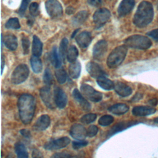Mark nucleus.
<instances>
[{
    "instance_id": "obj_1",
    "label": "nucleus",
    "mask_w": 158,
    "mask_h": 158,
    "mask_svg": "<svg viewBox=\"0 0 158 158\" xmlns=\"http://www.w3.org/2000/svg\"><path fill=\"white\" fill-rule=\"evenodd\" d=\"M17 106L22 122L26 125L30 123L33 118L35 111V98L30 94H22L18 99Z\"/></svg>"
},
{
    "instance_id": "obj_2",
    "label": "nucleus",
    "mask_w": 158,
    "mask_h": 158,
    "mask_svg": "<svg viewBox=\"0 0 158 158\" xmlns=\"http://www.w3.org/2000/svg\"><path fill=\"white\" fill-rule=\"evenodd\" d=\"M154 8L152 4L146 1L141 2L135 14L133 22L138 28H143L149 24L154 18Z\"/></svg>"
},
{
    "instance_id": "obj_3",
    "label": "nucleus",
    "mask_w": 158,
    "mask_h": 158,
    "mask_svg": "<svg viewBox=\"0 0 158 158\" xmlns=\"http://www.w3.org/2000/svg\"><path fill=\"white\" fill-rule=\"evenodd\" d=\"M124 44L130 48L145 50L151 46L152 41L146 36L134 35L126 38L124 41Z\"/></svg>"
},
{
    "instance_id": "obj_4",
    "label": "nucleus",
    "mask_w": 158,
    "mask_h": 158,
    "mask_svg": "<svg viewBox=\"0 0 158 158\" xmlns=\"http://www.w3.org/2000/svg\"><path fill=\"white\" fill-rule=\"evenodd\" d=\"M127 47L125 45L117 46L108 56L107 65L109 68H115L119 66L124 60L127 54Z\"/></svg>"
},
{
    "instance_id": "obj_5",
    "label": "nucleus",
    "mask_w": 158,
    "mask_h": 158,
    "mask_svg": "<svg viewBox=\"0 0 158 158\" xmlns=\"http://www.w3.org/2000/svg\"><path fill=\"white\" fill-rule=\"evenodd\" d=\"M29 69L26 64H22L17 65L11 75V82L14 85H19L24 82L29 75Z\"/></svg>"
},
{
    "instance_id": "obj_6",
    "label": "nucleus",
    "mask_w": 158,
    "mask_h": 158,
    "mask_svg": "<svg viewBox=\"0 0 158 158\" xmlns=\"http://www.w3.org/2000/svg\"><path fill=\"white\" fill-rule=\"evenodd\" d=\"M45 7L48 15L54 19H60L63 14L61 4L57 0H47Z\"/></svg>"
},
{
    "instance_id": "obj_7",
    "label": "nucleus",
    "mask_w": 158,
    "mask_h": 158,
    "mask_svg": "<svg viewBox=\"0 0 158 158\" xmlns=\"http://www.w3.org/2000/svg\"><path fill=\"white\" fill-rule=\"evenodd\" d=\"M80 91L86 99L93 102H99L102 98V94L101 92L96 91L91 86L87 84H82L80 86Z\"/></svg>"
},
{
    "instance_id": "obj_8",
    "label": "nucleus",
    "mask_w": 158,
    "mask_h": 158,
    "mask_svg": "<svg viewBox=\"0 0 158 158\" xmlns=\"http://www.w3.org/2000/svg\"><path fill=\"white\" fill-rule=\"evenodd\" d=\"M110 12L106 8H101L97 10L93 15V21L96 28L103 26L110 19Z\"/></svg>"
},
{
    "instance_id": "obj_9",
    "label": "nucleus",
    "mask_w": 158,
    "mask_h": 158,
    "mask_svg": "<svg viewBox=\"0 0 158 158\" xmlns=\"http://www.w3.org/2000/svg\"><path fill=\"white\" fill-rule=\"evenodd\" d=\"M108 44L106 40H101L98 41L93 49V57L97 60H102L107 51Z\"/></svg>"
},
{
    "instance_id": "obj_10",
    "label": "nucleus",
    "mask_w": 158,
    "mask_h": 158,
    "mask_svg": "<svg viewBox=\"0 0 158 158\" xmlns=\"http://www.w3.org/2000/svg\"><path fill=\"white\" fill-rule=\"evenodd\" d=\"M70 139L67 136L62 137L56 139H51L44 145V149L47 150L59 149L65 148L69 144Z\"/></svg>"
},
{
    "instance_id": "obj_11",
    "label": "nucleus",
    "mask_w": 158,
    "mask_h": 158,
    "mask_svg": "<svg viewBox=\"0 0 158 158\" xmlns=\"http://www.w3.org/2000/svg\"><path fill=\"white\" fill-rule=\"evenodd\" d=\"M40 95L41 100L45 106L49 109H54V99L52 98L51 88L49 85H46L42 87L40 90Z\"/></svg>"
},
{
    "instance_id": "obj_12",
    "label": "nucleus",
    "mask_w": 158,
    "mask_h": 158,
    "mask_svg": "<svg viewBox=\"0 0 158 158\" xmlns=\"http://www.w3.org/2000/svg\"><path fill=\"white\" fill-rule=\"evenodd\" d=\"M55 104L59 109L64 108L67 103V96L65 93L59 87H56L54 91Z\"/></svg>"
},
{
    "instance_id": "obj_13",
    "label": "nucleus",
    "mask_w": 158,
    "mask_h": 158,
    "mask_svg": "<svg viewBox=\"0 0 158 158\" xmlns=\"http://www.w3.org/2000/svg\"><path fill=\"white\" fill-rule=\"evenodd\" d=\"M86 70L91 77L98 78L100 77L107 76L106 72L97 63L94 62H89L86 64Z\"/></svg>"
},
{
    "instance_id": "obj_14",
    "label": "nucleus",
    "mask_w": 158,
    "mask_h": 158,
    "mask_svg": "<svg viewBox=\"0 0 158 158\" xmlns=\"http://www.w3.org/2000/svg\"><path fill=\"white\" fill-rule=\"evenodd\" d=\"M70 135L75 139L83 140L85 139L87 136V133L86 130L83 125L75 123L71 127L70 130Z\"/></svg>"
},
{
    "instance_id": "obj_15",
    "label": "nucleus",
    "mask_w": 158,
    "mask_h": 158,
    "mask_svg": "<svg viewBox=\"0 0 158 158\" xmlns=\"http://www.w3.org/2000/svg\"><path fill=\"white\" fill-rule=\"evenodd\" d=\"M135 4V0H122L117 9L118 15L123 17L128 14L133 10Z\"/></svg>"
},
{
    "instance_id": "obj_16",
    "label": "nucleus",
    "mask_w": 158,
    "mask_h": 158,
    "mask_svg": "<svg viewBox=\"0 0 158 158\" xmlns=\"http://www.w3.org/2000/svg\"><path fill=\"white\" fill-rule=\"evenodd\" d=\"M75 40L81 48H86L90 44L92 41L91 35L89 31H82L75 37Z\"/></svg>"
},
{
    "instance_id": "obj_17",
    "label": "nucleus",
    "mask_w": 158,
    "mask_h": 158,
    "mask_svg": "<svg viewBox=\"0 0 158 158\" xmlns=\"http://www.w3.org/2000/svg\"><path fill=\"white\" fill-rule=\"evenodd\" d=\"M72 96L73 99L77 102L83 110L88 111L91 109V106L89 102L83 96L82 94L78 91L77 88H75L72 91Z\"/></svg>"
},
{
    "instance_id": "obj_18",
    "label": "nucleus",
    "mask_w": 158,
    "mask_h": 158,
    "mask_svg": "<svg viewBox=\"0 0 158 158\" xmlns=\"http://www.w3.org/2000/svg\"><path fill=\"white\" fill-rule=\"evenodd\" d=\"M155 108L148 106H135L132 109V114L136 116H147L156 112Z\"/></svg>"
},
{
    "instance_id": "obj_19",
    "label": "nucleus",
    "mask_w": 158,
    "mask_h": 158,
    "mask_svg": "<svg viewBox=\"0 0 158 158\" xmlns=\"http://www.w3.org/2000/svg\"><path fill=\"white\" fill-rule=\"evenodd\" d=\"M114 90L121 97H127L132 93L131 88L120 81H117L114 85Z\"/></svg>"
},
{
    "instance_id": "obj_20",
    "label": "nucleus",
    "mask_w": 158,
    "mask_h": 158,
    "mask_svg": "<svg viewBox=\"0 0 158 158\" xmlns=\"http://www.w3.org/2000/svg\"><path fill=\"white\" fill-rule=\"evenodd\" d=\"M50 117L48 115H41L38 118L33 125V128L37 131H43L48 128V127L50 125Z\"/></svg>"
},
{
    "instance_id": "obj_21",
    "label": "nucleus",
    "mask_w": 158,
    "mask_h": 158,
    "mask_svg": "<svg viewBox=\"0 0 158 158\" xmlns=\"http://www.w3.org/2000/svg\"><path fill=\"white\" fill-rule=\"evenodd\" d=\"M136 123V122H135V121H129V122L127 121V122H122L118 123L109 131L107 136L110 137L113 135L118 132H120Z\"/></svg>"
},
{
    "instance_id": "obj_22",
    "label": "nucleus",
    "mask_w": 158,
    "mask_h": 158,
    "mask_svg": "<svg viewBox=\"0 0 158 158\" xmlns=\"http://www.w3.org/2000/svg\"><path fill=\"white\" fill-rule=\"evenodd\" d=\"M2 41L4 42L6 47L10 50V51H15L18 46V42L17 37L12 35V34H9L3 38L2 36Z\"/></svg>"
},
{
    "instance_id": "obj_23",
    "label": "nucleus",
    "mask_w": 158,
    "mask_h": 158,
    "mask_svg": "<svg viewBox=\"0 0 158 158\" xmlns=\"http://www.w3.org/2000/svg\"><path fill=\"white\" fill-rule=\"evenodd\" d=\"M129 110V107L123 103H117L114 104L108 108V110L115 115H122L125 114Z\"/></svg>"
},
{
    "instance_id": "obj_24",
    "label": "nucleus",
    "mask_w": 158,
    "mask_h": 158,
    "mask_svg": "<svg viewBox=\"0 0 158 158\" xmlns=\"http://www.w3.org/2000/svg\"><path fill=\"white\" fill-rule=\"evenodd\" d=\"M96 81L98 85L105 90H111L114 89L115 83L112 80L107 78L106 76H102L98 78Z\"/></svg>"
},
{
    "instance_id": "obj_25",
    "label": "nucleus",
    "mask_w": 158,
    "mask_h": 158,
    "mask_svg": "<svg viewBox=\"0 0 158 158\" xmlns=\"http://www.w3.org/2000/svg\"><path fill=\"white\" fill-rule=\"evenodd\" d=\"M43 51V43L40 39L36 35L33 36L32 54L33 56L40 57Z\"/></svg>"
},
{
    "instance_id": "obj_26",
    "label": "nucleus",
    "mask_w": 158,
    "mask_h": 158,
    "mask_svg": "<svg viewBox=\"0 0 158 158\" xmlns=\"http://www.w3.org/2000/svg\"><path fill=\"white\" fill-rule=\"evenodd\" d=\"M88 12L86 10H81L78 12L72 20V23L73 26H80L83 24L88 17Z\"/></svg>"
},
{
    "instance_id": "obj_27",
    "label": "nucleus",
    "mask_w": 158,
    "mask_h": 158,
    "mask_svg": "<svg viewBox=\"0 0 158 158\" xmlns=\"http://www.w3.org/2000/svg\"><path fill=\"white\" fill-rule=\"evenodd\" d=\"M81 72V64L76 60L72 62L69 67V73L72 78L76 79L79 77Z\"/></svg>"
},
{
    "instance_id": "obj_28",
    "label": "nucleus",
    "mask_w": 158,
    "mask_h": 158,
    "mask_svg": "<svg viewBox=\"0 0 158 158\" xmlns=\"http://www.w3.org/2000/svg\"><path fill=\"white\" fill-rule=\"evenodd\" d=\"M50 60L54 67L59 68L61 66V62L62 60L56 46H54L51 52Z\"/></svg>"
},
{
    "instance_id": "obj_29",
    "label": "nucleus",
    "mask_w": 158,
    "mask_h": 158,
    "mask_svg": "<svg viewBox=\"0 0 158 158\" xmlns=\"http://www.w3.org/2000/svg\"><path fill=\"white\" fill-rule=\"evenodd\" d=\"M30 64L32 70L35 73H38L41 72L43 69V64L39 57L33 55L30 59Z\"/></svg>"
},
{
    "instance_id": "obj_30",
    "label": "nucleus",
    "mask_w": 158,
    "mask_h": 158,
    "mask_svg": "<svg viewBox=\"0 0 158 158\" xmlns=\"http://www.w3.org/2000/svg\"><path fill=\"white\" fill-rule=\"evenodd\" d=\"M15 152L19 158H27L28 154L25 145L20 143H17L15 144Z\"/></svg>"
},
{
    "instance_id": "obj_31",
    "label": "nucleus",
    "mask_w": 158,
    "mask_h": 158,
    "mask_svg": "<svg viewBox=\"0 0 158 158\" xmlns=\"http://www.w3.org/2000/svg\"><path fill=\"white\" fill-rule=\"evenodd\" d=\"M68 44L69 41L66 38H64L60 43L59 48V53L61 57L62 60H65L67 57V54L68 51Z\"/></svg>"
},
{
    "instance_id": "obj_32",
    "label": "nucleus",
    "mask_w": 158,
    "mask_h": 158,
    "mask_svg": "<svg viewBox=\"0 0 158 158\" xmlns=\"http://www.w3.org/2000/svg\"><path fill=\"white\" fill-rule=\"evenodd\" d=\"M78 56V49L75 46H70L68 49L67 54V60L72 63L77 60V59Z\"/></svg>"
},
{
    "instance_id": "obj_33",
    "label": "nucleus",
    "mask_w": 158,
    "mask_h": 158,
    "mask_svg": "<svg viewBox=\"0 0 158 158\" xmlns=\"http://www.w3.org/2000/svg\"><path fill=\"white\" fill-rule=\"evenodd\" d=\"M55 76L57 82L59 84H64L67 80V73L65 70L61 67L56 68Z\"/></svg>"
},
{
    "instance_id": "obj_34",
    "label": "nucleus",
    "mask_w": 158,
    "mask_h": 158,
    "mask_svg": "<svg viewBox=\"0 0 158 158\" xmlns=\"http://www.w3.org/2000/svg\"><path fill=\"white\" fill-rule=\"evenodd\" d=\"M5 27L8 29H19L20 28V22L19 19L15 17L9 19L6 23Z\"/></svg>"
},
{
    "instance_id": "obj_35",
    "label": "nucleus",
    "mask_w": 158,
    "mask_h": 158,
    "mask_svg": "<svg viewBox=\"0 0 158 158\" xmlns=\"http://www.w3.org/2000/svg\"><path fill=\"white\" fill-rule=\"evenodd\" d=\"M43 82L46 84V85H51L53 83L54 79L53 76L51 73V71L49 68H46L44 72V74L43 76Z\"/></svg>"
},
{
    "instance_id": "obj_36",
    "label": "nucleus",
    "mask_w": 158,
    "mask_h": 158,
    "mask_svg": "<svg viewBox=\"0 0 158 158\" xmlns=\"http://www.w3.org/2000/svg\"><path fill=\"white\" fill-rule=\"evenodd\" d=\"M114 122V117L110 115H104L101 116L99 120L98 123L103 127L108 126Z\"/></svg>"
},
{
    "instance_id": "obj_37",
    "label": "nucleus",
    "mask_w": 158,
    "mask_h": 158,
    "mask_svg": "<svg viewBox=\"0 0 158 158\" xmlns=\"http://www.w3.org/2000/svg\"><path fill=\"white\" fill-rule=\"evenodd\" d=\"M97 117V115L93 113H89L84 115L80 118V121L81 123L85 124H89L93 122Z\"/></svg>"
},
{
    "instance_id": "obj_38",
    "label": "nucleus",
    "mask_w": 158,
    "mask_h": 158,
    "mask_svg": "<svg viewBox=\"0 0 158 158\" xmlns=\"http://www.w3.org/2000/svg\"><path fill=\"white\" fill-rule=\"evenodd\" d=\"M29 12L31 17H36L39 14V6L37 2H33L30 4Z\"/></svg>"
},
{
    "instance_id": "obj_39",
    "label": "nucleus",
    "mask_w": 158,
    "mask_h": 158,
    "mask_svg": "<svg viewBox=\"0 0 158 158\" xmlns=\"http://www.w3.org/2000/svg\"><path fill=\"white\" fill-rule=\"evenodd\" d=\"M22 44L23 48V52L25 55L28 54L29 52L30 42L27 36H23L22 39Z\"/></svg>"
},
{
    "instance_id": "obj_40",
    "label": "nucleus",
    "mask_w": 158,
    "mask_h": 158,
    "mask_svg": "<svg viewBox=\"0 0 158 158\" xmlns=\"http://www.w3.org/2000/svg\"><path fill=\"white\" fill-rule=\"evenodd\" d=\"M88 142L84 139L83 140H78L76 141H73L72 143V147L74 149H78L83 147L86 146L88 145Z\"/></svg>"
},
{
    "instance_id": "obj_41",
    "label": "nucleus",
    "mask_w": 158,
    "mask_h": 158,
    "mask_svg": "<svg viewBox=\"0 0 158 158\" xmlns=\"http://www.w3.org/2000/svg\"><path fill=\"white\" fill-rule=\"evenodd\" d=\"M98 131V128L97 126L92 125L89 126L88 129L86 130V133H87V136L88 137H93L96 135Z\"/></svg>"
},
{
    "instance_id": "obj_42",
    "label": "nucleus",
    "mask_w": 158,
    "mask_h": 158,
    "mask_svg": "<svg viewBox=\"0 0 158 158\" xmlns=\"http://www.w3.org/2000/svg\"><path fill=\"white\" fill-rule=\"evenodd\" d=\"M31 1V0H22L21 5L20 6L19 10V13L20 15H23V14H25L26 9L28 7V5L29 4L30 2Z\"/></svg>"
},
{
    "instance_id": "obj_43",
    "label": "nucleus",
    "mask_w": 158,
    "mask_h": 158,
    "mask_svg": "<svg viewBox=\"0 0 158 158\" xmlns=\"http://www.w3.org/2000/svg\"><path fill=\"white\" fill-rule=\"evenodd\" d=\"M147 35L153 38L154 40H155L156 41H158V28L152 30L148 32Z\"/></svg>"
},
{
    "instance_id": "obj_44",
    "label": "nucleus",
    "mask_w": 158,
    "mask_h": 158,
    "mask_svg": "<svg viewBox=\"0 0 158 158\" xmlns=\"http://www.w3.org/2000/svg\"><path fill=\"white\" fill-rule=\"evenodd\" d=\"M88 4L94 7H98L102 3L103 0H87Z\"/></svg>"
},
{
    "instance_id": "obj_45",
    "label": "nucleus",
    "mask_w": 158,
    "mask_h": 158,
    "mask_svg": "<svg viewBox=\"0 0 158 158\" xmlns=\"http://www.w3.org/2000/svg\"><path fill=\"white\" fill-rule=\"evenodd\" d=\"M51 157H72V156L67 153L57 152V153H56L55 154H53Z\"/></svg>"
},
{
    "instance_id": "obj_46",
    "label": "nucleus",
    "mask_w": 158,
    "mask_h": 158,
    "mask_svg": "<svg viewBox=\"0 0 158 158\" xmlns=\"http://www.w3.org/2000/svg\"><path fill=\"white\" fill-rule=\"evenodd\" d=\"M20 134L26 138H30L31 137V134L29 130L27 129H22L20 130Z\"/></svg>"
},
{
    "instance_id": "obj_47",
    "label": "nucleus",
    "mask_w": 158,
    "mask_h": 158,
    "mask_svg": "<svg viewBox=\"0 0 158 158\" xmlns=\"http://www.w3.org/2000/svg\"><path fill=\"white\" fill-rule=\"evenodd\" d=\"M32 157H42L43 156L41 153L38 149H34L32 152Z\"/></svg>"
},
{
    "instance_id": "obj_48",
    "label": "nucleus",
    "mask_w": 158,
    "mask_h": 158,
    "mask_svg": "<svg viewBox=\"0 0 158 158\" xmlns=\"http://www.w3.org/2000/svg\"><path fill=\"white\" fill-rule=\"evenodd\" d=\"M75 12V9L71 6L67 7L65 9V12L68 14V15H70V14H73Z\"/></svg>"
},
{
    "instance_id": "obj_49",
    "label": "nucleus",
    "mask_w": 158,
    "mask_h": 158,
    "mask_svg": "<svg viewBox=\"0 0 158 158\" xmlns=\"http://www.w3.org/2000/svg\"><path fill=\"white\" fill-rule=\"evenodd\" d=\"M143 97V95L140 93H136L132 98V101H139V99H141Z\"/></svg>"
},
{
    "instance_id": "obj_50",
    "label": "nucleus",
    "mask_w": 158,
    "mask_h": 158,
    "mask_svg": "<svg viewBox=\"0 0 158 158\" xmlns=\"http://www.w3.org/2000/svg\"><path fill=\"white\" fill-rule=\"evenodd\" d=\"M157 102H158V100H157V99H156V98L151 99V100L149 101V103L150 105L152 106H156V105L157 104Z\"/></svg>"
},
{
    "instance_id": "obj_51",
    "label": "nucleus",
    "mask_w": 158,
    "mask_h": 158,
    "mask_svg": "<svg viewBox=\"0 0 158 158\" xmlns=\"http://www.w3.org/2000/svg\"><path fill=\"white\" fill-rule=\"evenodd\" d=\"M4 65H5V60H4V56L2 55V60H1V73H2Z\"/></svg>"
},
{
    "instance_id": "obj_52",
    "label": "nucleus",
    "mask_w": 158,
    "mask_h": 158,
    "mask_svg": "<svg viewBox=\"0 0 158 158\" xmlns=\"http://www.w3.org/2000/svg\"><path fill=\"white\" fill-rule=\"evenodd\" d=\"M78 31V29H77L75 31H73V33H72V38H73V37L76 35L75 34L77 33V31Z\"/></svg>"
},
{
    "instance_id": "obj_53",
    "label": "nucleus",
    "mask_w": 158,
    "mask_h": 158,
    "mask_svg": "<svg viewBox=\"0 0 158 158\" xmlns=\"http://www.w3.org/2000/svg\"><path fill=\"white\" fill-rule=\"evenodd\" d=\"M154 122H155V123H158V117H156V118L154 120Z\"/></svg>"
}]
</instances>
